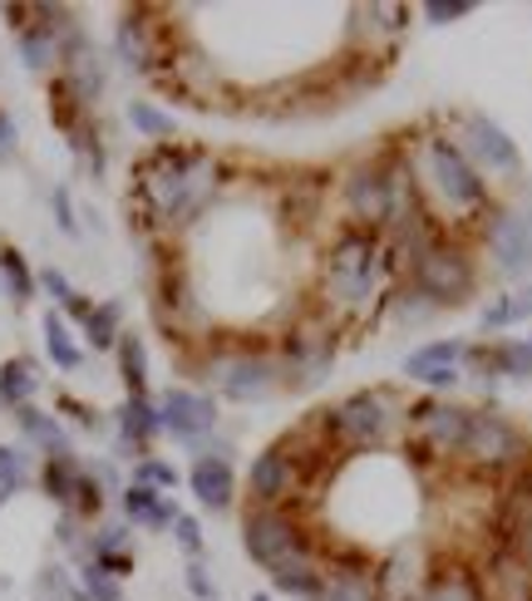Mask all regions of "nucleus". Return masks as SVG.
I'll use <instances>...</instances> for the list:
<instances>
[{
  "mask_svg": "<svg viewBox=\"0 0 532 601\" xmlns=\"http://www.w3.org/2000/svg\"><path fill=\"white\" fill-rule=\"evenodd\" d=\"M473 10V0H429L419 16L429 20V26H454V20H463Z\"/></svg>",
  "mask_w": 532,
  "mask_h": 601,
  "instance_id": "nucleus-37",
  "label": "nucleus"
},
{
  "mask_svg": "<svg viewBox=\"0 0 532 601\" xmlns=\"http://www.w3.org/2000/svg\"><path fill=\"white\" fill-rule=\"evenodd\" d=\"M188 592L198 597V601H212V597H218V582L208 577V567H202V562L188 567Z\"/></svg>",
  "mask_w": 532,
  "mask_h": 601,
  "instance_id": "nucleus-42",
  "label": "nucleus"
},
{
  "mask_svg": "<svg viewBox=\"0 0 532 601\" xmlns=\"http://www.w3.org/2000/svg\"><path fill=\"white\" fill-rule=\"evenodd\" d=\"M36 281H40V287H44V291H50V297H54V301H70V297H74L70 277H64V271H60V267H44V271H40V277H36Z\"/></svg>",
  "mask_w": 532,
  "mask_h": 601,
  "instance_id": "nucleus-41",
  "label": "nucleus"
},
{
  "mask_svg": "<svg viewBox=\"0 0 532 601\" xmlns=\"http://www.w3.org/2000/svg\"><path fill=\"white\" fill-rule=\"evenodd\" d=\"M473 410H463L454 400H414L404 410V429H410L414 453H429V459H459L463 439H469Z\"/></svg>",
  "mask_w": 532,
  "mask_h": 601,
  "instance_id": "nucleus-9",
  "label": "nucleus"
},
{
  "mask_svg": "<svg viewBox=\"0 0 532 601\" xmlns=\"http://www.w3.org/2000/svg\"><path fill=\"white\" fill-rule=\"evenodd\" d=\"M36 271H30L26 262V252L20 247H10V242H0V291H6L16 305H26V301H36Z\"/></svg>",
  "mask_w": 532,
  "mask_h": 601,
  "instance_id": "nucleus-25",
  "label": "nucleus"
},
{
  "mask_svg": "<svg viewBox=\"0 0 532 601\" xmlns=\"http://www.w3.org/2000/svg\"><path fill=\"white\" fill-rule=\"evenodd\" d=\"M89 311H94V301H89V297H79V291H74V297H70V301H64V315H74V321H79V325H84V321H89Z\"/></svg>",
  "mask_w": 532,
  "mask_h": 601,
  "instance_id": "nucleus-44",
  "label": "nucleus"
},
{
  "mask_svg": "<svg viewBox=\"0 0 532 601\" xmlns=\"http://www.w3.org/2000/svg\"><path fill=\"white\" fill-rule=\"evenodd\" d=\"M114 50L129 70H158V26H153V10H129L114 30Z\"/></svg>",
  "mask_w": 532,
  "mask_h": 601,
  "instance_id": "nucleus-17",
  "label": "nucleus"
},
{
  "mask_svg": "<svg viewBox=\"0 0 532 601\" xmlns=\"http://www.w3.org/2000/svg\"><path fill=\"white\" fill-rule=\"evenodd\" d=\"M483 247H489L493 267L503 277H528L532 271V212H518V208L493 212L489 227H483Z\"/></svg>",
  "mask_w": 532,
  "mask_h": 601,
  "instance_id": "nucleus-11",
  "label": "nucleus"
},
{
  "mask_svg": "<svg viewBox=\"0 0 532 601\" xmlns=\"http://www.w3.org/2000/svg\"><path fill=\"white\" fill-rule=\"evenodd\" d=\"M252 601H271V597H252Z\"/></svg>",
  "mask_w": 532,
  "mask_h": 601,
  "instance_id": "nucleus-48",
  "label": "nucleus"
},
{
  "mask_svg": "<svg viewBox=\"0 0 532 601\" xmlns=\"http://www.w3.org/2000/svg\"><path fill=\"white\" fill-rule=\"evenodd\" d=\"M414 601H489V587H483L479 567L439 558L434 567H429V577H424V587H419Z\"/></svg>",
  "mask_w": 532,
  "mask_h": 601,
  "instance_id": "nucleus-15",
  "label": "nucleus"
},
{
  "mask_svg": "<svg viewBox=\"0 0 532 601\" xmlns=\"http://www.w3.org/2000/svg\"><path fill=\"white\" fill-rule=\"evenodd\" d=\"M208 375L222 390V400L257 404L281 384V360L267 355V350H257V345H228V350H212Z\"/></svg>",
  "mask_w": 532,
  "mask_h": 601,
  "instance_id": "nucleus-8",
  "label": "nucleus"
},
{
  "mask_svg": "<svg viewBox=\"0 0 532 601\" xmlns=\"http://www.w3.org/2000/svg\"><path fill=\"white\" fill-rule=\"evenodd\" d=\"M242 548L247 558L267 572H277L281 562L301 558V552L315 548L311 523L297 513V508H262V503H247L242 513Z\"/></svg>",
  "mask_w": 532,
  "mask_h": 601,
  "instance_id": "nucleus-6",
  "label": "nucleus"
},
{
  "mask_svg": "<svg viewBox=\"0 0 532 601\" xmlns=\"http://www.w3.org/2000/svg\"><path fill=\"white\" fill-rule=\"evenodd\" d=\"M528 523H532V463L503 483V498H498V513H493V528L503 532L508 548H513Z\"/></svg>",
  "mask_w": 532,
  "mask_h": 601,
  "instance_id": "nucleus-19",
  "label": "nucleus"
},
{
  "mask_svg": "<svg viewBox=\"0 0 532 601\" xmlns=\"http://www.w3.org/2000/svg\"><path fill=\"white\" fill-rule=\"evenodd\" d=\"M114 355H119V380H123V390H129V400L133 394H149V350H143V340L119 335Z\"/></svg>",
  "mask_w": 532,
  "mask_h": 601,
  "instance_id": "nucleus-28",
  "label": "nucleus"
},
{
  "mask_svg": "<svg viewBox=\"0 0 532 601\" xmlns=\"http://www.w3.org/2000/svg\"><path fill=\"white\" fill-rule=\"evenodd\" d=\"M222 188V163L188 143H158V149L133 168V192L143 198L158 227H188L208 212V202Z\"/></svg>",
  "mask_w": 532,
  "mask_h": 601,
  "instance_id": "nucleus-2",
  "label": "nucleus"
},
{
  "mask_svg": "<svg viewBox=\"0 0 532 601\" xmlns=\"http://www.w3.org/2000/svg\"><path fill=\"white\" fill-rule=\"evenodd\" d=\"M158 434H163V424H158V404L149 400V394H133V400L119 404V439H123V449H133L143 459Z\"/></svg>",
  "mask_w": 532,
  "mask_h": 601,
  "instance_id": "nucleus-21",
  "label": "nucleus"
},
{
  "mask_svg": "<svg viewBox=\"0 0 532 601\" xmlns=\"http://www.w3.org/2000/svg\"><path fill=\"white\" fill-rule=\"evenodd\" d=\"M513 552H518V558H523V562L532 567V523H528L523 532H518V542H513Z\"/></svg>",
  "mask_w": 532,
  "mask_h": 601,
  "instance_id": "nucleus-46",
  "label": "nucleus"
},
{
  "mask_svg": "<svg viewBox=\"0 0 532 601\" xmlns=\"http://www.w3.org/2000/svg\"><path fill=\"white\" fill-rule=\"evenodd\" d=\"M528 355H532V335H528Z\"/></svg>",
  "mask_w": 532,
  "mask_h": 601,
  "instance_id": "nucleus-47",
  "label": "nucleus"
},
{
  "mask_svg": "<svg viewBox=\"0 0 532 601\" xmlns=\"http://www.w3.org/2000/svg\"><path fill=\"white\" fill-rule=\"evenodd\" d=\"M335 331H315V325H291L281 340V380L287 384H321L335 365Z\"/></svg>",
  "mask_w": 532,
  "mask_h": 601,
  "instance_id": "nucleus-10",
  "label": "nucleus"
},
{
  "mask_svg": "<svg viewBox=\"0 0 532 601\" xmlns=\"http://www.w3.org/2000/svg\"><path fill=\"white\" fill-rule=\"evenodd\" d=\"M119 508H123V523H129V528H149V532L173 528V518H178L173 498L149 489V483H129V489L119 493Z\"/></svg>",
  "mask_w": 532,
  "mask_h": 601,
  "instance_id": "nucleus-18",
  "label": "nucleus"
},
{
  "mask_svg": "<svg viewBox=\"0 0 532 601\" xmlns=\"http://www.w3.org/2000/svg\"><path fill=\"white\" fill-rule=\"evenodd\" d=\"M321 582H325L321 548L301 552V558L281 562L277 572H271V587H277V592H287V597H297V601H315V597H321Z\"/></svg>",
  "mask_w": 532,
  "mask_h": 601,
  "instance_id": "nucleus-20",
  "label": "nucleus"
},
{
  "mask_svg": "<svg viewBox=\"0 0 532 601\" xmlns=\"http://www.w3.org/2000/svg\"><path fill=\"white\" fill-rule=\"evenodd\" d=\"M26 479H30V469H26V453L20 449H10V444H0V493H20L26 489Z\"/></svg>",
  "mask_w": 532,
  "mask_h": 601,
  "instance_id": "nucleus-35",
  "label": "nucleus"
},
{
  "mask_svg": "<svg viewBox=\"0 0 532 601\" xmlns=\"http://www.w3.org/2000/svg\"><path fill=\"white\" fill-rule=\"evenodd\" d=\"M188 489L208 513H228L232 498H237V473H232L228 453L222 449L218 453H198L192 469H188Z\"/></svg>",
  "mask_w": 532,
  "mask_h": 601,
  "instance_id": "nucleus-16",
  "label": "nucleus"
},
{
  "mask_svg": "<svg viewBox=\"0 0 532 601\" xmlns=\"http://www.w3.org/2000/svg\"><path fill=\"white\" fill-rule=\"evenodd\" d=\"M36 390H40L36 360H30V355L0 360V404H6V410H26V404L36 400Z\"/></svg>",
  "mask_w": 532,
  "mask_h": 601,
  "instance_id": "nucleus-24",
  "label": "nucleus"
},
{
  "mask_svg": "<svg viewBox=\"0 0 532 601\" xmlns=\"http://www.w3.org/2000/svg\"><path fill=\"white\" fill-rule=\"evenodd\" d=\"M459 149L469 153V163L479 158V163L498 168V173H518V168H523L518 143L508 139V133L498 129L493 119H483V113H469V119H463V143H459Z\"/></svg>",
  "mask_w": 532,
  "mask_h": 601,
  "instance_id": "nucleus-14",
  "label": "nucleus"
},
{
  "mask_svg": "<svg viewBox=\"0 0 532 601\" xmlns=\"http://www.w3.org/2000/svg\"><path fill=\"white\" fill-rule=\"evenodd\" d=\"M50 119H54V129H60L64 139H70L79 123H89V104L74 94L70 84H64V74L50 79Z\"/></svg>",
  "mask_w": 532,
  "mask_h": 601,
  "instance_id": "nucleus-29",
  "label": "nucleus"
},
{
  "mask_svg": "<svg viewBox=\"0 0 532 601\" xmlns=\"http://www.w3.org/2000/svg\"><path fill=\"white\" fill-rule=\"evenodd\" d=\"M463 355H469V345H463V340H429V345H419V350L404 355V380L424 384L429 375H439V370H459Z\"/></svg>",
  "mask_w": 532,
  "mask_h": 601,
  "instance_id": "nucleus-23",
  "label": "nucleus"
},
{
  "mask_svg": "<svg viewBox=\"0 0 532 601\" xmlns=\"http://www.w3.org/2000/svg\"><path fill=\"white\" fill-rule=\"evenodd\" d=\"M325 444L335 453H380L400 439L404 429V410L394 400V390H350L345 400H335L331 410L315 414Z\"/></svg>",
  "mask_w": 532,
  "mask_h": 601,
  "instance_id": "nucleus-3",
  "label": "nucleus"
},
{
  "mask_svg": "<svg viewBox=\"0 0 532 601\" xmlns=\"http://www.w3.org/2000/svg\"><path fill=\"white\" fill-rule=\"evenodd\" d=\"M16 143H20L16 123H10V113L0 109V158H10V153H16Z\"/></svg>",
  "mask_w": 532,
  "mask_h": 601,
  "instance_id": "nucleus-43",
  "label": "nucleus"
},
{
  "mask_svg": "<svg viewBox=\"0 0 532 601\" xmlns=\"http://www.w3.org/2000/svg\"><path fill=\"white\" fill-rule=\"evenodd\" d=\"M119 335H123V305L119 301H94V311H89V321H84L89 350H114Z\"/></svg>",
  "mask_w": 532,
  "mask_h": 601,
  "instance_id": "nucleus-30",
  "label": "nucleus"
},
{
  "mask_svg": "<svg viewBox=\"0 0 532 601\" xmlns=\"http://www.w3.org/2000/svg\"><path fill=\"white\" fill-rule=\"evenodd\" d=\"M60 410H64V414H74L84 429H94V410H84V404H79V400H60Z\"/></svg>",
  "mask_w": 532,
  "mask_h": 601,
  "instance_id": "nucleus-45",
  "label": "nucleus"
},
{
  "mask_svg": "<svg viewBox=\"0 0 532 601\" xmlns=\"http://www.w3.org/2000/svg\"><path fill=\"white\" fill-rule=\"evenodd\" d=\"M173 538H178V548H183L192 562L202 558V523H198L192 513H178V518H173Z\"/></svg>",
  "mask_w": 532,
  "mask_h": 601,
  "instance_id": "nucleus-38",
  "label": "nucleus"
},
{
  "mask_svg": "<svg viewBox=\"0 0 532 601\" xmlns=\"http://www.w3.org/2000/svg\"><path fill=\"white\" fill-rule=\"evenodd\" d=\"M315 601H390L384 567H375L365 552H335V558H325V582Z\"/></svg>",
  "mask_w": 532,
  "mask_h": 601,
  "instance_id": "nucleus-12",
  "label": "nucleus"
},
{
  "mask_svg": "<svg viewBox=\"0 0 532 601\" xmlns=\"http://www.w3.org/2000/svg\"><path fill=\"white\" fill-rule=\"evenodd\" d=\"M158 424H163V434H173L178 444H202V439L218 429V400L202 390H168L163 400H158Z\"/></svg>",
  "mask_w": 532,
  "mask_h": 601,
  "instance_id": "nucleus-13",
  "label": "nucleus"
},
{
  "mask_svg": "<svg viewBox=\"0 0 532 601\" xmlns=\"http://www.w3.org/2000/svg\"><path fill=\"white\" fill-rule=\"evenodd\" d=\"M50 208H54V222H60V232H64V237H79V222H74V202H70V192L54 188V192H50Z\"/></svg>",
  "mask_w": 532,
  "mask_h": 601,
  "instance_id": "nucleus-40",
  "label": "nucleus"
},
{
  "mask_svg": "<svg viewBox=\"0 0 532 601\" xmlns=\"http://www.w3.org/2000/svg\"><path fill=\"white\" fill-rule=\"evenodd\" d=\"M400 271L394 242L384 232H365V227H335L331 242L321 247L315 262V311L325 315H360L370 305L390 301V277Z\"/></svg>",
  "mask_w": 532,
  "mask_h": 601,
  "instance_id": "nucleus-1",
  "label": "nucleus"
},
{
  "mask_svg": "<svg viewBox=\"0 0 532 601\" xmlns=\"http://www.w3.org/2000/svg\"><path fill=\"white\" fill-rule=\"evenodd\" d=\"M60 30H50L44 20H36V6H30V26L26 30H16V50H20V64L26 70H36V74H44V70H54L60 64Z\"/></svg>",
  "mask_w": 532,
  "mask_h": 601,
  "instance_id": "nucleus-22",
  "label": "nucleus"
},
{
  "mask_svg": "<svg viewBox=\"0 0 532 601\" xmlns=\"http://www.w3.org/2000/svg\"><path fill=\"white\" fill-rule=\"evenodd\" d=\"M16 424H20V434H26L30 444L44 449V459H50V453H70V439H64V429H60V419L54 414L26 404V410H16Z\"/></svg>",
  "mask_w": 532,
  "mask_h": 601,
  "instance_id": "nucleus-26",
  "label": "nucleus"
},
{
  "mask_svg": "<svg viewBox=\"0 0 532 601\" xmlns=\"http://www.w3.org/2000/svg\"><path fill=\"white\" fill-rule=\"evenodd\" d=\"M123 542H129V528H99L94 542H89V558H104V552H123Z\"/></svg>",
  "mask_w": 532,
  "mask_h": 601,
  "instance_id": "nucleus-39",
  "label": "nucleus"
},
{
  "mask_svg": "<svg viewBox=\"0 0 532 601\" xmlns=\"http://www.w3.org/2000/svg\"><path fill=\"white\" fill-rule=\"evenodd\" d=\"M404 277H410L419 301H429L434 311H449V305L473 301V291H479V252L459 237L439 232L424 252L410 257Z\"/></svg>",
  "mask_w": 532,
  "mask_h": 601,
  "instance_id": "nucleus-4",
  "label": "nucleus"
},
{
  "mask_svg": "<svg viewBox=\"0 0 532 601\" xmlns=\"http://www.w3.org/2000/svg\"><path fill=\"white\" fill-rule=\"evenodd\" d=\"M424 178H429V188H434V198L444 202L449 212H459V218L489 208V183H483L479 168L469 163V153H463L454 139H444V133L424 139Z\"/></svg>",
  "mask_w": 532,
  "mask_h": 601,
  "instance_id": "nucleus-7",
  "label": "nucleus"
},
{
  "mask_svg": "<svg viewBox=\"0 0 532 601\" xmlns=\"http://www.w3.org/2000/svg\"><path fill=\"white\" fill-rule=\"evenodd\" d=\"M518 321H532V287H518L513 297L493 301L489 311H483V331H508V325Z\"/></svg>",
  "mask_w": 532,
  "mask_h": 601,
  "instance_id": "nucleus-32",
  "label": "nucleus"
},
{
  "mask_svg": "<svg viewBox=\"0 0 532 601\" xmlns=\"http://www.w3.org/2000/svg\"><path fill=\"white\" fill-rule=\"evenodd\" d=\"M133 483H149V489L168 493L178 483V469H173V463H163V459H153V453H143L139 469H133Z\"/></svg>",
  "mask_w": 532,
  "mask_h": 601,
  "instance_id": "nucleus-36",
  "label": "nucleus"
},
{
  "mask_svg": "<svg viewBox=\"0 0 532 601\" xmlns=\"http://www.w3.org/2000/svg\"><path fill=\"white\" fill-rule=\"evenodd\" d=\"M123 113H129V123H133V129H139L143 139H153V143H168V139H173V133H178L173 113H163L158 104H149V99H133V104L123 109Z\"/></svg>",
  "mask_w": 532,
  "mask_h": 601,
  "instance_id": "nucleus-33",
  "label": "nucleus"
},
{
  "mask_svg": "<svg viewBox=\"0 0 532 601\" xmlns=\"http://www.w3.org/2000/svg\"><path fill=\"white\" fill-rule=\"evenodd\" d=\"M459 469L473 473V479H513L532 463V439L518 419L498 414V410H473L469 439L459 449Z\"/></svg>",
  "mask_w": 532,
  "mask_h": 601,
  "instance_id": "nucleus-5",
  "label": "nucleus"
},
{
  "mask_svg": "<svg viewBox=\"0 0 532 601\" xmlns=\"http://www.w3.org/2000/svg\"><path fill=\"white\" fill-rule=\"evenodd\" d=\"M79 459L74 453H50L44 459V469H40V489L50 503H60V508H70V498H74V483H79Z\"/></svg>",
  "mask_w": 532,
  "mask_h": 601,
  "instance_id": "nucleus-27",
  "label": "nucleus"
},
{
  "mask_svg": "<svg viewBox=\"0 0 532 601\" xmlns=\"http://www.w3.org/2000/svg\"><path fill=\"white\" fill-rule=\"evenodd\" d=\"M44 350H50V360L60 370H79V360H84V350L74 345V335H70V325H64L60 311L44 315Z\"/></svg>",
  "mask_w": 532,
  "mask_h": 601,
  "instance_id": "nucleus-31",
  "label": "nucleus"
},
{
  "mask_svg": "<svg viewBox=\"0 0 532 601\" xmlns=\"http://www.w3.org/2000/svg\"><path fill=\"white\" fill-rule=\"evenodd\" d=\"M0 503H6V493H0Z\"/></svg>",
  "mask_w": 532,
  "mask_h": 601,
  "instance_id": "nucleus-49",
  "label": "nucleus"
},
{
  "mask_svg": "<svg viewBox=\"0 0 532 601\" xmlns=\"http://www.w3.org/2000/svg\"><path fill=\"white\" fill-rule=\"evenodd\" d=\"M79 592H84V601H123L119 577H109L99 562H84V577H79Z\"/></svg>",
  "mask_w": 532,
  "mask_h": 601,
  "instance_id": "nucleus-34",
  "label": "nucleus"
}]
</instances>
